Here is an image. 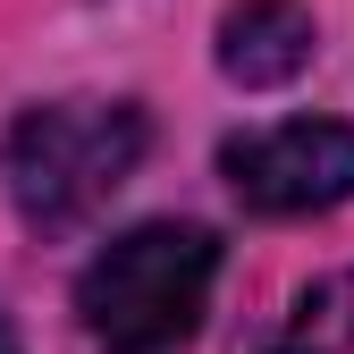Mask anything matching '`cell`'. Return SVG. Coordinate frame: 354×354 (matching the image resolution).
<instances>
[{
	"label": "cell",
	"instance_id": "cell-1",
	"mask_svg": "<svg viewBox=\"0 0 354 354\" xmlns=\"http://www.w3.org/2000/svg\"><path fill=\"white\" fill-rule=\"evenodd\" d=\"M219 279V236L194 219H144L110 236L76 279L84 337L102 354H186Z\"/></svg>",
	"mask_w": 354,
	"mask_h": 354
},
{
	"label": "cell",
	"instance_id": "cell-2",
	"mask_svg": "<svg viewBox=\"0 0 354 354\" xmlns=\"http://www.w3.org/2000/svg\"><path fill=\"white\" fill-rule=\"evenodd\" d=\"M144 144H152V118L136 102H34L0 144V177H9V203L26 228L68 236L136 177Z\"/></svg>",
	"mask_w": 354,
	"mask_h": 354
},
{
	"label": "cell",
	"instance_id": "cell-3",
	"mask_svg": "<svg viewBox=\"0 0 354 354\" xmlns=\"http://www.w3.org/2000/svg\"><path fill=\"white\" fill-rule=\"evenodd\" d=\"M219 177L261 219L337 211L354 194V127H337V118H279V127H253V136H228L219 144Z\"/></svg>",
	"mask_w": 354,
	"mask_h": 354
},
{
	"label": "cell",
	"instance_id": "cell-4",
	"mask_svg": "<svg viewBox=\"0 0 354 354\" xmlns=\"http://www.w3.org/2000/svg\"><path fill=\"white\" fill-rule=\"evenodd\" d=\"M304 59H313V9L304 0H236L219 17V76L245 93L304 76Z\"/></svg>",
	"mask_w": 354,
	"mask_h": 354
},
{
	"label": "cell",
	"instance_id": "cell-5",
	"mask_svg": "<svg viewBox=\"0 0 354 354\" xmlns=\"http://www.w3.org/2000/svg\"><path fill=\"white\" fill-rule=\"evenodd\" d=\"M245 354H354V270L313 279Z\"/></svg>",
	"mask_w": 354,
	"mask_h": 354
},
{
	"label": "cell",
	"instance_id": "cell-6",
	"mask_svg": "<svg viewBox=\"0 0 354 354\" xmlns=\"http://www.w3.org/2000/svg\"><path fill=\"white\" fill-rule=\"evenodd\" d=\"M0 354H17V329H9V313H0Z\"/></svg>",
	"mask_w": 354,
	"mask_h": 354
}]
</instances>
